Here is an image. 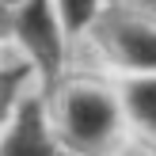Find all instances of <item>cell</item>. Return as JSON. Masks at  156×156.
<instances>
[{
    "label": "cell",
    "mask_w": 156,
    "mask_h": 156,
    "mask_svg": "<svg viewBox=\"0 0 156 156\" xmlns=\"http://www.w3.org/2000/svg\"><path fill=\"white\" fill-rule=\"evenodd\" d=\"M118 99L95 84H76L61 99V137L76 156H99L118 133Z\"/></svg>",
    "instance_id": "6da1fadb"
},
{
    "label": "cell",
    "mask_w": 156,
    "mask_h": 156,
    "mask_svg": "<svg viewBox=\"0 0 156 156\" xmlns=\"http://www.w3.org/2000/svg\"><path fill=\"white\" fill-rule=\"evenodd\" d=\"M12 34L19 38V46L27 50L30 65L53 80L61 73L65 61V27L57 19L53 0H19L12 8Z\"/></svg>",
    "instance_id": "7a4b0ae2"
},
{
    "label": "cell",
    "mask_w": 156,
    "mask_h": 156,
    "mask_svg": "<svg viewBox=\"0 0 156 156\" xmlns=\"http://www.w3.org/2000/svg\"><path fill=\"white\" fill-rule=\"evenodd\" d=\"M103 46L133 69L137 76L156 73V19L133 12H114L103 19Z\"/></svg>",
    "instance_id": "3957f363"
},
{
    "label": "cell",
    "mask_w": 156,
    "mask_h": 156,
    "mask_svg": "<svg viewBox=\"0 0 156 156\" xmlns=\"http://www.w3.org/2000/svg\"><path fill=\"white\" fill-rule=\"evenodd\" d=\"M0 156H76L57 141L46 126V114L38 99H23L15 118L8 122V133L0 141Z\"/></svg>",
    "instance_id": "277c9868"
},
{
    "label": "cell",
    "mask_w": 156,
    "mask_h": 156,
    "mask_svg": "<svg viewBox=\"0 0 156 156\" xmlns=\"http://www.w3.org/2000/svg\"><path fill=\"white\" fill-rule=\"evenodd\" d=\"M122 107L129 111V118L156 141V73L149 76H133L122 91Z\"/></svg>",
    "instance_id": "5b68a950"
},
{
    "label": "cell",
    "mask_w": 156,
    "mask_h": 156,
    "mask_svg": "<svg viewBox=\"0 0 156 156\" xmlns=\"http://www.w3.org/2000/svg\"><path fill=\"white\" fill-rule=\"evenodd\" d=\"M23 80H27V69H0V126H8V122L15 118V111H19L23 103Z\"/></svg>",
    "instance_id": "8992f818"
},
{
    "label": "cell",
    "mask_w": 156,
    "mask_h": 156,
    "mask_svg": "<svg viewBox=\"0 0 156 156\" xmlns=\"http://www.w3.org/2000/svg\"><path fill=\"white\" fill-rule=\"evenodd\" d=\"M53 8H57V19L69 34L88 30L99 15V0H53Z\"/></svg>",
    "instance_id": "52a82bcc"
},
{
    "label": "cell",
    "mask_w": 156,
    "mask_h": 156,
    "mask_svg": "<svg viewBox=\"0 0 156 156\" xmlns=\"http://www.w3.org/2000/svg\"><path fill=\"white\" fill-rule=\"evenodd\" d=\"M0 4H8V8H15V4H19V0H0Z\"/></svg>",
    "instance_id": "ba28073f"
}]
</instances>
